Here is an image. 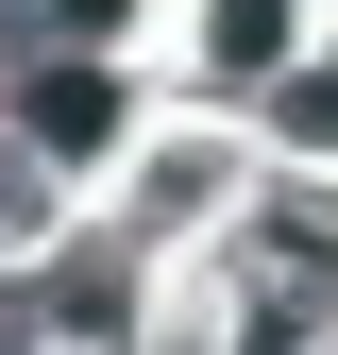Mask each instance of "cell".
Instances as JSON below:
<instances>
[{
	"instance_id": "1",
	"label": "cell",
	"mask_w": 338,
	"mask_h": 355,
	"mask_svg": "<svg viewBox=\"0 0 338 355\" xmlns=\"http://www.w3.org/2000/svg\"><path fill=\"white\" fill-rule=\"evenodd\" d=\"M321 304H338V203L321 187H271L237 220V322H254V355H305Z\"/></svg>"
},
{
	"instance_id": "2",
	"label": "cell",
	"mask_w": 338,
	"mask_h": 355,
	"mask_svg": "<svg viewBox=\"0 0 338 355\" xmlns=\"http://www.w3.org/2000/svg\"><path fill=\"white\" fill-rule=\"evenodd\" d=\"M17 136H34V153H102V136H118V68H102V51H34V68H17Z\"/></svg>"
},
{
	"instance_id": "3",
	"label": "cell",
	"mask_w": 338,
	"mask_h": 355,
	"mask_svg": "<svg viewBox=\"0 0 338 355\" xmlns=\"http://www.w3.org/2000/svg\"><path fill=\"white\" fill-rule=\"evenodd\" d=\"M17 355H136V288L102 271V254H84V271H51L17 304Z\"/></svg>"
},
{
	"instance_id": "4",
	"label": "cell",
	"mask_w": 338,
	"mask_h": 355,
	"mask_svg": "<svg viewBox=\"0 0 338 355\" xmlns=\"http://www.w3.org/2000/svg\"><path fill=\"white\" fill-rule=\"evenodd\" d=\"M0 34H17V51H102L118 0H0Z\"/></svg>"
},
{
	"instance_id": "5",
	"label": "cell",
	"mask_w": 338,
	"mask_h": 355,
	"mask_svg": "<svg viewBox=\"0 0 338 355\" xmlns=\"http://www.w3.org/2000/svg\"><path fill=\"white\" fill-rule=\"evenodd\" d=\"M287 51V0H220V68H271Z\"/></svg>"
},
{
	"instance_id": "6",
	"label": "cell",
	"mask_w": 338,
	"mask_h": 355,
	"mask_svg": "<svg viewBox=\"0 0 338 355\" xmlns=\"http://www.w3.org/2000/svg\"><path fill=\"white\" fill-rule=\"evenodd\" d=\"M271 119H287V136H305V153H338V68H305V85H287Z\"/></svg>"
}]
</instances>
